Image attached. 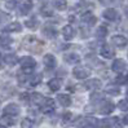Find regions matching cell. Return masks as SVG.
Returning a JSON list of instances; mask_svg holds the SVG:
<instances>
[{"instance_id":"6da1fadb","label":"cell","mask_w":128,"mask_h":128,"mask_svg":"<svg viewBox=\"0 0 128 128\" xmlns=\"http://www.w3.org/2000/svg\"><path fill=\"white\" fill-rule=\"evenodd\" d=\"M76 127L80 128H88V127H98V120L92 116H86V118H80L79 122L76 123Z\"/></svg>"},{"instance_id":"7a4b0ae2","label":"cell","mask_w":128,"mask_h":128,"mask_svg":"<svg viewBox=\"0 0 128 128\" xmlns=\"http://www.w3.org/2000/svg\"><path fill=\"white\" fill-rule=\"evenodd\" d=\"M20 62H21V66H22V69H24L25 71H31L34 67L36 66V61L32 58V57H30V56H25V57H22L20 60Z\"/></svg>"},{"instance_id":"3957f363","label":"cell","mask_w":128,"mask_h":128,"mask_svg":"<svg viewBox=\"0 0 128 128\" xmlns=\"http://www.w3.org/2000/svg\"><path fill=\"white\" fill-rule=\"evenodd\" d=\"M72 75L76 79H87L89 75H91V71H89V69H87V67H84V66H76L72 70Z\"/></svg>"},{"instance_id":"277c9868","label":"cell","mask_w":128,"mask_h":128,"mask_svg":"<svg viewBox=\"0 0 128 128\" xmlns=\"http://www.w3.org/2000/svg\"><path fill=\"white\" fill-rule=\"evenodd\" d=\"M4 114L8 116H17L20 114V108L16 104H9L4 108Z\"/></svg>"},{"instance_id":"5b68a950","label":"cell","mask_w":128,"mask_h":128,"mask_svg":"<svg viewBox=\"0 0 128 128\" xmlns=\"http://www.w3.org/2000/svg\"><path fill=\"white\" fill-rule=\"evenodd\" d=\"M54 109V102L53 100H50V98H46L43 101L42 104V110L43 112H46V114H49V112H52Z\"/></svg>"},{"instance_id":"8992f818","label":"cell","mask_w":128,"mask_h":128,"mask_svg":"<svg viewBox=\"0 0 128 128\" xmlns=\"http://www.w3.org/2000/svg\"><path fill=\"white\" fill-rule=\"evenodd\" d=\"M111 42H112V44H114V46H116V47H119V48H123V47H126L127 44H128L127 39H126L124 36H122V35H115V36H112Z\"/></svg>"},{"instance_id":"52a82bcc","label":"cell","mask_w":128,"mask_h":128,"mask_svg":"<svg viewBox=\"0 0 128 128\" xmlns=\"http://www.w3.org/2000/svg\"><path fill=\"white\" fill-rule=\"evenodd\" d=\"M43 61H44V65H46L47 67H49V69H53V67H56V65H57L56 57L53 54H49V53L44 56Z\"/></svg>"},{"instance_id":"ba28073f","label":"cell","mask_w":128,"mask_h":128,"mask_svg":"<svg viewBox=\"0 0 128 128\" xmlns=\"http://www.w3.org/2000/svg\"><path fill=\"white\" fill-rule=\"evenodd\" d=\"M100 53L105 58H112V57H114V50H112V48L110 46H108V44H105V46L101 47Z\"/></svg>"},{"instance_id":"9c48e42d","label":"cell","mask_w":128,"mask_h":128,"mask_svg":"<svg viewBox=\"0 0 128 128\" xmlns=\"http://www.w3.org/2000/svg\"><path fill=\"white\" fill-rule=\"evenodd\" d=\"M111 69L114 70L115 72H122V71L126 69V62L123 61V60L118 58V60H115V61L112 62V65H111Z\"/></svg>"},{"instance_id":"30bf717a","label":"cell","mask_w":128,"mask_h":128,"mask_svg":"<svg viewBox=\"0 0 128 128\" xmlns=\"http://www.w3.org/2000/svg\"><path fill=\"white\" fill-rule=\"evenodd\" d=\"M83 22L84 24H87L88 26H93L96 22H97V20H96V17L93 16V14L91 13V12H87L86 14H83Z\"/></svg>"},{"instance_id":"8fae6325","label":"cell","mask_w":128,"mask_h":128,"mask_svg":"<svg viewBox=\"0 0 128 128\" xmlns=\"http://www.w3.org/2000/svg\"><path fill=\"white\" fill-rule=\"evenodd\" d=\"M64 60H65L67 64L74 65V64H78V62L80 61V57H79L76 53H66V54L64 56Z\"/></svg>"},{"instance_id":"7c38bea8","label":"cell","mask_w":128,"mask_h":128,"mask_svg":"<svg viewBox=\"0 0 128 128\" xmlns=\"http://www.w3.org/2000/svg\"><path fill=\"white\" fill-rule=\"evenodd\" d=\"M62 35H64V38H65L66 40H70V39H72L74 35H75V32H74V28H72L70 25L65 26V27L62 28Z\"/></svg>"},{"instance_id":"4fadbf2b","label":"cell","mask_w":128,"mask_h":128,"mask_svg":"<svg viewBox=\"0 0 128 128\" xmlns=\"http://www.w3.org/2000/svg\"><path fill=\"white\" fill-rule=\"evenodd\" d=\"M115 109V105L114 104H111V102H105L102 106H101V109H100V112L101 114H110V112H112V110Z\"/></svg>"},{"instance_id":"5bb4252c","label":"cell","mask_w":128,"mask_h":128,"mask_svg":"<svg viewBox=\"0 0 128 128\" xmlns=\"http://www.w3.org/2000/svg\"><path fill=\"white\" fill-rule=\"evenodd\" d=\"M102 16L106 18V20H109V21H114V20H116V17H118V13H116L115 9L109 8V9H106V10L102 13Z\"/></svg>"},{"instance_id":"9a60e30c","label":"cell","mask_w":128,"mask_h":128,"mask_svg":"<svg viewBox=\"0 0 128 128\" xmlns=\"http://www.w3.org/2000/svg\"><path fill=\"white\" fill-rule=\"evenodd\" d=\"M101 87V80L98 79H91L86 82V88L87 89H98Z\"/></svg>"},{"instance_id":"2e32d148","label":"cell","mask_w":128,"mask_h":128,"mask_svg":"<svg viewBox=\"0 0 128 128\" xmlns=\"http://www.w3.org/2000/svg\"><path fill=\"white\" fill-rule=\"evenodd\" d=\"M57 100H58V102L61 104L62 106H70L71 105V98H70L69 94H58Z\"/></svg>"},{"instance_id":"e0dca14e","label":"cell","mask_w":128,"mask_h":128,"mask_svg":"<svg viewBox=\"0 0 128 128\" xmlns=\"http://www.w3.org/2000/svg\"><path fill=\"white\" fill-rule=\"evenodd\" d=\"M21 30H22V26L18 22H12V24H9L5 27V31H8V32H20Z\"/></svg>"},{"instance_id":"ac0fdd59","label":"cell","mask_w":128,"mask_h":128,"mask_svg":"<svg viewBox=\"0 0 128 128\" xmlns=\"http://www.w3.org/2000/svg\"><path fill=\"white\" fill-rule=\"evenodd\" d=\"M52 4H53V6L56 9H58V10H64V9H66V6H67L66 0H52Z\"/></svg>"},{"instance_id":"d6986e66","label":"cell","mask_w":128,"mask_h":128,"mask_svg":"<svg viewBox=\"0 0 128 128\" xmlns=\"http://www.w3.org/2000/svg\"><path fill=\"white\" fill-rule=\"evenodd\" d=\"M12 43V38L6 34V32H2L0 34V46H9Z\"/></svg>"},{"instance_id":"ffe728a7","label":"cell","mask_w":128,"mask_h":128,"mask_svg":"<svg viewBox=\"0 0 128 128\" xmlns=\"http://www.w3.org/2000/svg\"><path fill=\"white\" fill-rule=\"evenodd\" d=\"M48 87L52 89V91H58L61 88V80L60 79H52L48 83Z\"/></svg>"},{"instance_id":"44dd1931","label":"cell","mask_w":128,"mask_h":128,"mask_svg":"<svg viewBox=\"0 0 128 128\" xmlns=\"http://www.w3.org/2000/svg\"><path fill=\"white\" fill-rule=\"evenodd\" d=\"M44 35L48 36V38H54L57 35V30L54 27H52V26H47L46 28H44Z\"/></svg>"},{"instance_id":"7402d4cb","label":"cell","mask_w":128,"mask_h":128,"mask_svg":"<svg viewBox=\"0 0 128 128\" xmlns=\"http://www.w3.org/2000/svg\"><path fill=\"white\" fill-rule=\"evenodd\" d=\"M4 61H5V64H8V65L13 66V65H16V64L18 62V58H17L16 54H8V56H5Z\"/></svg>"},{"instance_id":"603a6c76","label":"cell","mask_w":128,"mask_h":128,"mask_svg":"<svg viewBox=\"0 0 128 128\" xmlns=\"http://www.w3.org/2000/svg\"><path fill=\"white\" fill-rule=\"evenodd\" d=\"M30 98H31L32 102H35L36 105H42L44 98H43V96L40 93H32V94H30Z\"/></svg>"},{"instance_id":"cb8c5ba5","label":"cell","mask_w":128,"mask_h":128,"mask_svg":"<svg viewBox=\"0 0 128 128\" xmlns=\"http://www.w3.org/2000/svg\"><path fill=\"white\" fill-rule=\"evenodd\" d=\"M106 35H108V28L105 26H100L98 28H97V31H96V36L97 38L104 39V38H106Z\"/></svg>"},{"instance_id":"d4e9b609","label":"cell","mask_w":128,"mask_h":128,"mask_svg":"<svg viewBox=\"0 0 128 128\" xmlns=\"http://www.w3.org/2000/svg\"><path fill=\"white\" fill-rule=\"evenodd\" d=\"M40 82H42V75H39V74L32 75V78L30 79V86L35 87V86H38V84H40Z\"/></svg>"},{"instance_id":"484cf974","label":"cell","mask_w":128,"mask_h":128,"mask_svg":"<svg viewBox=\"0 0 128 128\" xmlns=\"http://www.w3.org/2000/svg\"><path fill=\"white\" fill-rule=\"evenodd\" d=\"M105 92L109 93V94H114V96H116V94H119L120 91H119V88L115 87V86H109V87L105 88Z\"/></svg>"},{"instance_id":"4316f807","label":"cell","mask_w":128,"mask_h":128,"mask_svg":"<svg viewBox=\"0 0 128 128\" xmlns=\"http://www.w3.org/2000/svg\"><path fill=\"white\" fill-rule=\"evenodd\" d=\"M30 9H31V3L30 2H26V3H22L21 5V14H27L30 12Z\"/></svg>"},{"instance_id":"83f0119b","label":"cell","mask_w":128,"mask_h":128,"mask_svg":"<svg viewBox=\"0 0 128 128\" xmlns=\"http://www.w3.org/2000/svg\"><path fill=\"white\" fill-rule=\"evenodd\" d=\"M104 100V94L102 93H93L91 96V101L92 102H98V101H102Z\"/></svg>"},{"instance_id":"f1b7e54d","label":"cell","mask_w":128,"mask_h":128,"mask_svg":"<svg viewBox=\"0 0 128 128\" xmlns=\"http://www.w3.org/2000/svg\"><path fill=\"white\" fill-rule=\"evenodd\" d=\"M21 126H22V128H31L32 127V122L28 118H25V119H22Z\"/></svg>"},{"instance_id":"f546056e","label":"cell","mask_w":128,"mask_h":128,"mask_svg":"<svg viewBox=\"0 0 128 128\" xmlns=\"http://www.w3.org/2000/svg\"><path fill=\"white\" fill-rule=\"evenodd\" d=\"M118 108L122 111H128V101L127 100H122L118 104Z\"/></svg>"},{"instance_id":"4dcf8cb0","label":"cell","mask_w":128,"mask_h":128,"mask_svg":"<svg viewBox=\"0 0 128 128\" xmlns=\"http://www.w3.org/2000/svg\"><path fill=\"white\" fill-rule=\"evenodd\" d=\"M25 25L28 27V28H36V26H38V22H36V20L34 18V20H28V21H26L25 22Z\"/></svg>"},{"instance_id":"1f68e13d","label":"cell","mask_w":128,"mask_h":128,"mask_svg":"<svg viewBox=\"0 0 128 128\" xmlns=\"http://www.w3.org/2000/svg\"><path fill=\"white\" fill-rule=\"evenodd\" d=\"M0 122H2L3 126H8V124H13L14 120H13L12 118H8V115H5V116L2 118V120H0Z\"/></svg>"},{"instance_id":"d6a6232c","label":"cell","mask_w":128,"mask_h":128,"mask_svg":"<svg viewBox=\"0 0 128 128\" xmlns=\"http://www.w3.org/2000/svg\"><path fill=\"white\" fill-rule=\"evenodd\" d=\"M115 82L118 83V84H127V82H128V76H123V75H119V76L115 79Z\"/></svg>"},{"instance_id":"836d02e7","label":"cell","mask_w":128,"mask_h":128,"mask_svg":"<svg viewBox=\"0 0 128 128\" xmlns=\"http://www.w3.org/2000/svg\"><path fill=\"white\" fill-rule=\"evenodd\" d=\"M17 3H18V0H8V2H6V8L8 9H14L16 8V5H17Z\"/></svg>"},{"instance_id":"e575fe53","label":"cell","mask_w":128,"mask_h":128,"mask_svg":"<svg viewBox=\"0 0 128 128\" xmlns=\"http://www.w3.org/2000/svg\"><path fill=\"white\" fill-rule=\"evenodd\" d=\"M70 118H71V112H66V114L64 115V119H66V120L70 119Z\"/></svg>"},{"instance_id":"d590c367","label":"cell","mask_w":128,"mask_h":128,"mask_svg":"<svg viewBox=\"0 0 128 128\" xmlns=\"http://www.w3.org/2000/svg\"><path fill=\"white\" fill-rule=\"evenodd\" d=\"M101 3H102V4H109L110 0H101Z\"/></svg>"},{"instance_id":"8d00e7d4","label":"cell","mask_w":128,"mask_h":128,"mask_svg":"<svg viewBox=\"0 0 128 128\" xmlns=\"http://www.w3.org/2000/svg\"><path fill=\"white\" fill-rule=\"evenodd\" d=\"M124 123H126V124H128V115H126V116H124Z\"/></svg>"},{"instance_id":"74e56055","label":"cell","mask_w":128,"mask_h":128,"mask_svg":"<svg viewBox=\"0 0 128 128\" xmlns=\"http://www.w3.org/2000/svg\"><path fill=\"white\" fill-rule=\"evenodd\" d=\"M0 128H5V126H3V124H0Z\"/></svg>"},{"instance_id":"f35d334b","label":"cell","mask_w":128,"mask_h":128,"mask_svg":"<svg viewBox=\"0 0 128 128\" xmlns=\"http://www.w3.org/2000/svg\"><path fill=\"white\" fill-rule=\"evenodd\" d=\"M127 98H128V91H127Z\"/></svg>"}]
</instances>
